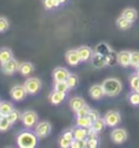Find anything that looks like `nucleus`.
<instances>
[{
    "mask_svg": "<svg viewBox=\"0 0 139 148\" xmlns=\"http://www.w3.org/2000/svg\"><path fill=\"white\" fill-rule=\"evenodd\" d=\"M39 137L35 132L23 130L16 136V144L20 148H35L38 146Z\"/></svg>",
    "mask_w": 139,
    "mask_h": 148,
    "instance_id": "nucleus-1",
    "label": "nucleus"
},
{
    "mask_svg": "<svg viewBox=\"0 0 139 148\" xmlns=\"http://www.w3.org/2000/svg\"><path fill=\"white\" fill-rule=\"evenodd\" d=\"M102 86H103V89L106 92V96H109V97L117 96L122 92V88H123L122 83L117 79H114V77L104 79L103 83H102Z\"/></svg>",
    "mask_w": 139,
    "mask_h": 148,
    "instance_id": "nucleus-2",
    "label": "nucleus"
},
{
    "mask_svg": "<svg viewBox=\"0 0 139 148\" xmlns=\"http://www.w3.org/2000/svg\"><path fill=\"white\" fill-rule=\"evenodd\" d=\"M21 120L26 129H32L38 123V114L34 110H26L22 113Z\"/></svg>",
    "mask_w": 139,
    "mask_h": 148,
    "instance_id": "nucleus-3",
    "label": "nucleus"
},
{
    "mask_svg": "<svg viewBox=\"0 0 139 148\" xmlns=\"http://www.w3.org/2000/svg\"><path fill=\"white\" fill-rule=\"evenodd\" d=\"M24 86L26 88L28 95H36L42 89V81L38 77H28L25 81Z\"/></svg>",
    "mask_w": 139,
    "mask_h": 148,
    "instance_id": "nucleus-4",
    "label": "nucleus"
},
{
    "mask_svg": "<svg viewBox=\"0 0 139 148\" xmlns=\"http://www.w3.org/2000/svg\"><path fill=\"white\" fill-rule=\"evenodd\" d=\"M51 131H52V125L50 124L49 121H42L35 125V133L37 134L39 138L48 137L51 134Z\"/></svg>",
    "mask_w": 139,
    "mask_h": 148,
    "instance_id": "nucleus-5",
    "label": "nucleus"
},
{
    "mask_svg": "<svg viewBox=\"0 0 139 148\" xmlns=\"http://www.w3.org/2000/svg\"><path fill=\"white\" fill-rule=\"evenodd\" d=\"M28 92L24 86V84L23 85H21V84L14 85L13 87L10 89V96L14 101H22L26 98Z\"/></svg>",
    "mask_w": 139,
    "mask_h": 148,
    "instance_id": "nucleus-6",
    "label": "nucleus"
},
{
    "mask_svg": "<svg viewBox=\"0 0 139 148\" xmlns=\"http://www.w3.org/2000/svg\"><path fill=\"white\" fill-rule=\"evenodd\" d=\"M104 121L107 123V126H110V127H114L116 125H119L121 123V114L119 111L115 110H109L104 114Z\"/></svg>",
    "mask_w": 139,
    "mask_h": 148,
    "instance_id": "nucleus-7",
    "label": "nucleus"
},
{
    "mask_svg": "<svg viewBox=\"0 0 139 148\" xmlns=\"http://www.w3.org/2000/svg\"><path fill=\"white\" fill-rule=\"evenodd\" d=\"M65 61L67 62V64L72 65V66L78 65L82 62L78 50L77 49H71V50L66 51V53H65Z\"/></svg>",
    "mask_w": 139,
    "mask_h": 148,
    "instance_id": "nucleus-8",
    "label": "nucleus"
},
{
    "mask_svg": "<svg viewBox=\"0 0 139 148\" xmlns=\"http://www.w3.org/2000/svg\"><path fill=\"white\" fill-rule=\"evenodd\" d=\"M19 66H20V63L18 62L16 59L13 58L9 62H7L5 64H1V71L5 75H13L15 72L19 71Z\"/></svg>",
    "mask_w": 139,
    "mask_h": 148,
    "instance_id": "nucleus-9",
    "label": "nucleus"
},
{
    "mask_svg": "<svg viewBox=\"0 0 139 148\" xmlns=\"http://www.w3.org/2000/svg\"><path fill=\"white\" fill-rule=\"evenodd\" d=\"M111 139L115 144H123L127 139V132L124 129H114L111 132Z\"/></svg>",
    "mask_w": 139,
    "mask_h": 148,
    "instance_id": "nucleus-10",
    "label": "nucleus"
},
{
    "mask_svg": "<svg viewBox=\"0 0 139 148\" xmlns=\"http://www.w3.org/2000/svg\"><path fill=\"white\" fill-rule=\"evenodd\" d=\"M70 75L69 70L64 66H58L53 70L52 72V79L55 82H60V81H66Z\"/></svg>",
    "mask_w": 139,
    "mask_h": 148,
    "instance_id": "nucleus-11",
    "label": "nucleus"
},
{
    "mask_svg": "<svg viewBox=\"0 0 139 148\" xmlns=\"http://www.w3.org/2000/svg\"><path fill=\"white\" fill-rule=\"evenodd\" d=\"M89 96L95 99V100H100L102 98L106 96V92L103 89L102 84H95L91 87L89 88Z\"/></svg>",
    "mask_w": 139,
    "mask_h": 148,
    "instance_id": "nucleus-12",
    "label": "nucleus"
},
{
    "mask_svg": "<svg viewBox=\"0 0 139 148\" xmlns=\"http://www.w3.org/2000/svg\"><path fill=\"white\" fill-rule=\"evenodd\" d=\"M91 64H93V68L96 69H102L104 66H107V60H106V57L104 56L100 55L98 52H93V57H91Z\"/></svg>",
    "mask_w": 139,
    "mask_h": 148,
    "instance_id": "nucleus-13",
    "label": "nucleus"
},
{
    "mask_svg": "<svg viewBox=\"0 0 139 148\" xmlns=\"http://www.w3.org/2000/svg\"><path fill=\"white\" fill-rule=\"evenodd\" d=\"M130 59H132V52L128 50H122L117 53V63L122 66L130 65Z\"/></svg>",
    "mask_w": 139,
    "mask_h": 148,
    "instance_id": "nucleus-14",
    "label": "nucleus"
},
{
    "mask_svg": "<svg viewBox=\"0 0 139 148\" xmlns=\"http://www.w3.org/2000/svg\"><path fill=\"white\" fill-rule=\"evenodd\" d=\"M14 58L13 51L8 47H1L0 48V65L5 64Z\"/></svg>",
    "mask_w": 139,
    "mask_h": 148,
    "instance_id": "nucleus-15",
    "label": "nucleus"
},
{
    "mask_svg": "<svg viewBox=\"0 0 139 148\" xmlns=\"http://www.w3.org/2000/svg\"><path fill=\"white\" fill-rule=\"evenodd\" d=\"M78 53L80 56V59H82V62H87L91 59V57L93 55V49L88 46H80L78 47Z\"/></svg>",
    "mask_w": 139,
    "mask_h": 148,
    "instance_id": "nucleus-16",
    "label": "nucleus"
},
{
    "mask_svg": "<svg viewBox=\"0 0 139 148\" xmlns=\"http://www.w3.org/2000/svg\"><path fill=\"white\" fill-rule=\"evenodd\" d=\"M65 97H66V92H56L53 90L52 92H50L49 95V101L52 105H59L62 101H64Z\"/></svg>",
    "mask_w": 139,
    "mask_h": 148,
    "instance_id": "nucleus-17",
    "label": "nucleus"
},
{
    "mask_svg": "<svg viewBox=\"0 0 139 148\" xmlns=\"http://www.w3.org/2000/svg\"><path fill=\"white\" fill-rule=\"evenodd\" d=\"M34 70H35V66H34L32 62H22V63H20L19 73H21V75H23V76H29L34 72Z\"/></svg>",
    "mask_w": 139,
    "mask_h": 148,
    "instance_id": "nucleus-18",
    "label": "nucleus"
},
{
    "mask_svg": "<svg viewBox=\"0 0 139 148\" xmlns=\"http://www.w3.org/2000/svg\"><path fill=\"white\" fill-rule=\"evenodd\" d=\"M85 105H86V102H85V100L82 97H73L70 100V108L72 109V111H74V112L79 110Z\"/></svg>",
    "mask_w": 139,
    "mask_h": 148,
    "instance_id": "nucleus-19",
    "label": "nucleus"
},
{
    "mask_svg": "<svg viewBox=\"0 0 139 148\" xmlns=\"http://www.w3.org/2000/svg\"><path fill=\"white\" fill-rule=\"evenodd\" d=\"M73 131H74V138H76V139L87 138L88 129H85V127H82V126L76 125V126H74V127H73Z\"/></svg>",
    "mask_w": 139,
    "mask_h": 148,
    "instance_id": "nucleus-20",
    "label": "nucleus"
},
{
    "mask_svg": "<svg viewBox=\"0 0 139 148\" xmlns=\"http://www.w3.org/2000/svg\"><path fill=\"white\" fill-rule=\"evenodd\" d=\"M111 51V47L109 46L107 42H99L96 46V49H95V52H98V53L104 56V57H107Z\"/></svg>",
    "mask_w": 139,
    "mask_h": 148,
    "instance_id": "nucleus-21",
    "label": "nucleus"
},
{
    "mask_svg": "<svg viewBox=\"0 0 139 148\" xmlns=\"http://www.w3.org/2000/svg\"><path fill=\"white\" fill-rule=\"evenodd\" d=\"M116 25H117V27L120 28V29L125 31V29H128V28L132 27L133 22H130L126 18H124L123 15H121L120 18L116 20Z\"/></svg>",
    "mask_w": 139,
    "mask_h": 148,
    "instance_id": "nucleus-22",
    "label": "nucleus"
},
{
    "mask_svg": "<svg viewBox=\"0 0 139 148\" xmlns=\"http://www.w3.org/2000/svg\"><path fill=\"white\" fill-rule=\"evenodd\" d=\"M13 109H14V107H13V103H12V102L7 101V100H3V101L0 102V112H1L5 116H8Z\"/></svg>",
    "mask_w": 139,
    "mask_h": 148,
    "instance_id": "nucleus-23",
    "label": "nucleus"
},
{
    "mask_svg": "<svg viewBox=\"0 0 139 148\" xmlns=\"http://www.w3.org/2000/svg\"><path fill=\"white\" fill-rule=\"evenodd\" d=\"M53 90L56 92H66L70 90V87L67 85L66 81H60V82H55L53 84Z\"/></svg>",
    "mask_w": 139,
    "mask_h": 148,
    "instance_id": "nucleus-24",
    "label": "nucleus"
},
{
    "mask_svg": "<svg viewBox=\"0 0 139 148\" xmlns=\"http://www.w3.org/2000/svg\"><path fill=\"white\" fill-rule=\"evenodd\" d=\"M106 126H107V123H106V121H104V118H99V119H97L96 121H93V125H91V127H93L96 132H98V133L102 132Z\"/></svg>",
    "mask_w": 139,
    "mask_h": 148,
    "instance_id": "nucleus-25",
    "label": "nucleus"
},
{
    "mask_svg": "<svg viewBox=\"0 0 139 148\" xmlns=\"http://www.w3.org/2000/svg\"><path fill=\"white\" fill-rule=\"evenodd\" d=\"M76 125L85 127V129H89L93 125V121L88 116H80V118H76Z\"/></svg>",
    "mask_w": 139,
    "mask_h": 148,
    "instance_id": "nucleus-26",
    "label": "nucleus"
},
{
    "mask_svg": "<svg viewBox=\"0 0 139 148\" xmlns=\"http://www.w3.org/2000/svg\"><path fill=\"white\" fill-rule=\"evenodd\" d=\"M122 15L124 18H127L128 21H130V22H134V21H136V18H137V11L135 9H133V8H127V9H125L123 11Z\"/></svg>",
    "mask_w": 139,
    "mask_h": 148,
    "instance_id": "nucleus-27",
    "label": "nucleus"
},
{
    "mask_svg": "<svg viewBox=\"0 0 139 148\" xmlns=\"http://www.w3.org/2000/svg\"><path fill=\"white\" fill-rule=\"evenodd\" d=\"M21 116H22V113H21L19 110L13 109V110L11 111L9 114L7 116V118H8V120L11 122V124L13 125V124H15V123H16L20 119H21Z\"/></svg>",
    "mask_w": 139,
    "mask_h": 148,
    "instance_id": "nucleus-28",
    "label": "nucleus"
},
{
    "mask_svg": "<svg viewBox=\"0 0 139 148\" xmlns=\"http://www.w3.org/2000/svg\"><path fill=\"white\" fill-rule=\"evenodd\" d=\"M67 82V85H69L70 89H74V88L77 87L78 85V76L75 73H70L69 77L66 79Z\"/></svg>",
    "mask_w": 139,
    "mask_h": 148,
    "instance_id": "nucleus-29",
    "label": "nucleus"
},
{
    "mask_svg": "<svg viewBox=\"0 0 139 148\" xmlns=\"http://www.w3.org/2000/svg\"><path fill=\"white\" fill-rule=\"evenodd\" d=\"M128 101L133 106H139V92L136 90H133L128 94Z\"/></svg>",
    "mask_w": 139,
    "mask_h": 148,
    "instance_id": "nucleus-30",
    "label": "nucleus"
},
{
    "mask_svg": "<svg viewBox=\"0 0 139 148\" xmlns=\"http://www.w3.org/2000/svg\"><path fill=\"white\" fill-rule=\"evenodd\" d=\"M106 60H107V64L110 66H113L117 63V53L114 50H112L109 55L106 57Z\"/></svg>",
    "mask_w": 139,
    "mask_h": 148,
    "instance_id": "nucleus-31",
    "label": "nucleus"
},
{
    "mask_svg": "<svg viewBox=\"0 0 139 148\" xmlns=\"http://www.w3.org/2000/svg\"><path fill=\"white\" fill-rule=\"evenodd\" d=\"M11 122L8 120V118L7 116H3L1 120H0V132H7V131H9L11 129Z\"/></svg>",
    "mask_w": 139,
    "mask_h": 148,
    "instance_id": "nucleus-32",
    "label": "nucleus"
},
{
    "mask_svg": "<svg viewBox=\"0 0 139 148\" xmlns=\"http://www.w3.org/2000/svg\"><path fill=\"white\" fill-rule=\"evenodd\" d=\"M10 27V22L9 20L5 16H0V33L7 32Z\"/></svg>",
    "mask_w": 139,
    "mask_h": 148,
    "instance_id": "nucleus-33",
    "label": "nucleus"
},
{
    "mask_svg": "<svg viewBox=\"0 0 139 148\" xmlns=\"http://www.w3.org/2000/svg\"><path fill=\"white\" fill-rule=\"evenodd\" d=\"M89 111H90V108H89L88 105H85L83 106L79 110H77L75 112V114H76V118H80V116H88V113Z\"/></svg>",
    "mask_w": 139,
    "mask_h": 148,
    "instance_id": "nucleus-34",
    "label": "nucleus"
},
{
    "mask_svg": "<svg viewBox=\"0 0 139 148\" xmlns=\"http://www.w3.org/2000/svg\"><path fill=\"white\" fill-rule=\"evenodd\" d=\"M130 65L134 66V68H137L139 65V51H132Z\"/></svg>",
    "mask_w": 139,
    "mask_h": 148,
    "instance_id": "nucleus-35",
    "label": "nucleus"
},
{
    "mask_svg": "<svg viewBox=\"0 0 139 148\" xmlns=\"http://www.w3.org/2000/svg\"><path fill=\"white\" fill-rule=\"evenodd\" d=\"M71 140L67 138H65L64 136H62L61 135L60 137H59V145H60V147L62 148H70L71 147Z\"/></svg>",
    "mask_w": 139,
    "mask_h": 148,
    "instance_id": "nucleus-36",
    "label": "nucleus"
},
{
    "mask_svg": "<svg viewBox=\"0 0 139 148\" xmlns=\"http://www.w3.org/2000/svg\"><path fill=\"white\" fill-rule=\"evenodd\" d=\"M62 136H64L65 138H67V139H70L71 142L74 139V131H73V127L72 129H66V130H64L63 132H62Z\"/></svg>",
    "mask_w": 139,
    "mask_h": 148,
    "instance_id": "nucleus-37",
    "label": "nucleus"
},
{
    "mask_svg": "<svg viewBox=\"0 0 139 148\" xmlns=\"http://www.w3.org/2000/svg\"><path fill=\"white\" fill-rule=\"evenodd\" d=\"M130 87L133 90H136L137 88L139 87V75H134V76H132V79H130Z\"/></svg>",
    "mask_w": 139,
    "mask_h": 148,
    "instance_id": "nucleus-38",
    "label": "nucleus"
},
{
    "mask_svg": "<svg viewBox=\"0 0 139 148\" xmlns=\"http://www.w3.org/2000/svg\"><path fill=\"white\" fill-rule=\"evenodd\" d=\"M99 137H93V138H87V144H88V147L90 148H96L99 146Z\"/></svg>",
    "mask_w": 139,
    "mask_h": 148,
    "instance_id": "nucleus-39",
    "label": "nucleus"
},
{
    "mask_svg": "<svg viewBox=\"0 0 139 148\" xmlns=\"http://www.w3.org/2000/svg\"><path fill=\"white\" fill-rule=\"evenodd\" d=\"M88 118L93 122V121H96L97 119L100 118V114H99V112H98L97 110L90 109V111H89V113H88Z\"/></svg>",
    "mask_w": 139,
    "mask_h": 148,
    "instance_id": "nucleus-40",
    "label": "nucleus"
},
{
    "mask_svg": "<svg viewBox=\"0 0 139 148\" xmlns=\"http://www.w3.org/2000/svg\"><path fill=\"white\" fill-rule=\"evenodd\" d=\"M42 3L46 10H52L55 9V5H53V0H42Z\"/></svg>",
    "mask_w": 139,
    "mask_h": 148,
    "instance_id": "nucleus-41",
    "label": "nucleus"
},
{
    "mask_svg": "<svg viewBox=\"0 0 139 148\" xmlns=\"http://www.w3.org/2000/svg\"><path fill=\"white\" fill-rule=\"evenodd\" d=\"M61 5H62V2H61L60 0H53V5H55V9H56V8H59Z\"/></svg>",
    "mask_w": 139,
    "mask_h": 148,
    "instance_id": "nucleus-42",
    "label": "nucleus"
},
{
    "mask_svg": "<svg viewBox=\"0 0 139 148\" xmlns=\"http://www.w3.org/2000/svg\"><path fill=\"white\" fill-rule=\"evenodd\" d=\"M3 114H2V113H1V112H0V120H1V119H2V118H3Z\"/></svg>",
    "mask_w": 139,
    "mask_h": 148,
    "instance_id": "nucleus-43",
    "label": "nucleus"
},
{
    "mask_svg": "<svg viewBox=\"0 0 139 148\" xmlns=\"http://www.w3.org/2000/svg\"><path fill=\"white\" fill-rule=\"evenodd\" d=\"M61 2H62V5H63V3H65V2H66V1H67V0H60Z\"/></svg>",
    "mask_w": 139,
    "mask_h": 148,
    "instance_id": "nucleus-44",
    "label": "nucleus"
},
{
    "mask_svg": "<svg viewBox=\"0 0 139 148\" xmlns=\"http://www.w3.org/2000/svg\"><path fill=\"white\" fill-rule=\"evenodd\" d=\"M136 69H137V74H138V75H139V65H138V66H137V68H136Z\"/></svg>",
    "mask_w": 139,
    "mask_h": 148,
    "instance_id": "nucleus-45",
    "label": "nucleus"
},
{
    "mask_svg": "<svg viewBox=\"0 0 139 148\" xmlns=\"http://www.w3.org/2000/svg\"><path fill=\"white\" fill-rule=\"evenodd\" d=\"M0 102H1V100H0Z\"/></svg>",
    "mask_w": 139,
    "mask_h": 148,
    "instance_id": "nucleus-46",
    "label": "nucleus"
}]
</instances>
